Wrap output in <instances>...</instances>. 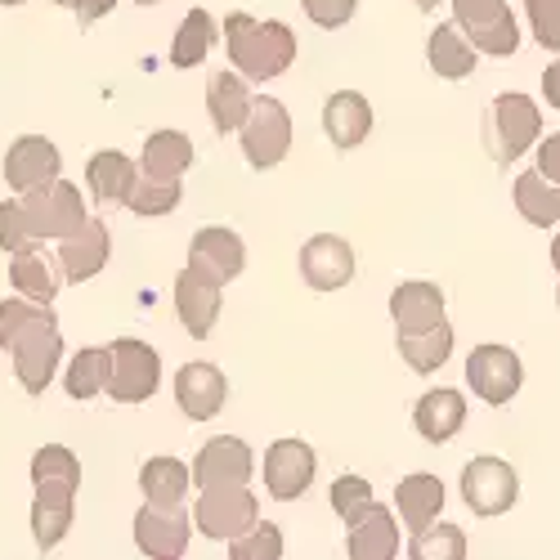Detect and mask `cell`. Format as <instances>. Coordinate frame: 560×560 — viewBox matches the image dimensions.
Returning a JSON list of instances; mask_svg holds the SVG:
<instances>
[{
	"mask_svg": "<svg viewBox=\"0 0 560 560\" xmlns=\"http://www.w3.org/2000/svg\"><path fill=\"white\" fill-rule=\"evenodd\" d=\"M32 538L40 551H55L72 529V502L81 489V462L63 444H45L32 457Z\"/></svg>",
	"mask_w": 560,
	"mask_h": 560,
	"instance_id": "obj_1",
	"label": "cell"
},
{
	"mask_svg": "<svg viewBox=\"0 0 560 560\" xmlns=\"http://www.w3.org/2000/svg\"><path fill=\"white\" fill-rule=\"evenodd\" d=\"M224 50L229 63L247 81H273L296 63V32L278 19H256V14H224Z\"/></svg>",
	"mask_w": 560,
	"mask_h": 560,
	"instance_id": "obj_2",
	"label": "cell"
},
{
	"mask_svg": "<svg viewBox=\"0 0 560 560\" xmlns=\"http://www.w3.org/2000/svg\"><path fill=\"white\" fill-rule=\"evenodd\" d=\"M538 135H542V113L529 95H498L485 113V144L493 153L498 166H511L516 158H525L534 144H538Z\"/></svg>",
	"mask_w": 560,
	"mask_h": 560,
	"instance_id": "obj_3",
	"label": "cell"
},
{
	"mask_svg": "<svg viewBox=\"0 0 560 560\" xmlns=\"http://www.w3.org/2000/svg\"><path fill=\"white\" fill-rule=\"evenodd\" d=\"M108 354H113V372H108L104 395L113 404H149L162 382V354L139 337H117Z\"/></svg>",
	"mask_w": 560,
	"mask_h": 560,
	"instance_id": "obj_4",
	"label": "cell"
},
{
	"mask_svg": "<svg viewBox=\"0 0 560 560\" xmlns=\"http://www.w3.org/2000/svg\"><path fill=\"white\" fill-rule=\"evenodd\" d=\"M256 521H260V502L247 485H211V489H202V498L194 506L198 534H207L215 542L243 538Z\"/></svg>",
	"mask_w": 560,
	"mask_h": 560,
	"instance_id": "obj_5",
	"label": "cell"
},
{
	"mask_svg": "<svg viewBox=\"0 0 560 560\" xmlns=\"http://www.w3.org/2000/svg\"><path fill=\"white\" fill-rule=\"evenodd\" d=\"M453 23L466 32V40L480 55L511 59L521 50V27H516V14L506 10V0H453Z\"/></svg>",
	"mask_w": 560,
	"mask_h": 560,
	"instance_id": "obj_6",
	"label": "cell"
},
{
	"mask_svg": "<svg viewBox=\"0 0 560 560\" xmlns=\"http://www.w3.org/2000/svg\"><path fill=\"white\" fill-rule=\"evenodd\" d=\"M23 198V211H27V229L32 238H68V233H77L90 215H85V202H81V189L68 179H50L40 184V189L32 194H19Z\"/></svg>",
	"mask_w": 560,
	"mask_h": 560,
	"instance_id": "obj_7",
	"label": "cell"
},
{
	"mask_svg": "<svg viewBox=\"0 0 560 560\" xmlns=\"http://www.w3.org/2000/svg\"><path fill=\"white\" fill-rule=\"evenodd\" d=\"M238 135H243L247 162L256 171H269V166H278L292 153V113L273 95H260V100H252V113H247Z\"/></svg>",
	"mask_w": 560,
	"mask_h": 560,
	"instance_id": "obj_8",
	"label": "cell"
},
{
	"mask_svg": "<svg viewBox=\"0 0 560 560\" xmlns=\"http://www.w3.org/2000/svg\"><path fill=\"white\" fill-rule=\"evenodd\" d=\"M521 498V476L516 466L502 457H476L462 466V502L476 516H506Z\"/></svg>",
	"mask_w": 560,
	"mask_h": 560,
	"instance_id": "obj_9",
	"label": "cell"
},
{
	"mask_svg": "<svg viewBox=\"0 0 560 560\" xmlns=\"http://www.w3.org/2000/svg\"><path fill=\"white\" fill-rule=\"evenodd\" d=\"M14 359V372L27 395H45V386L55 382L59 372V359H63V337H59V318L45 314L40 323H32V328L5 350Z\"/></svg>",
	"mask_w": 560,
	"mask_h": 560,
	"instance_id": "obj_10",
	"label": "cell"
},
{
	"mask_svg": "<svg viewBox=\"0 0 560 560\" xmlns=\"http://www.w3.org/2000/svg\"><path fill=\"white\" fill-rule=\"evenodd\" d=\"M525 382V363L516 350H506V346H476L471 354H466V386L476 390V399L502 408L516 399Z\"/></svg>",
	"mask_w": 560,
	"mask_h": 560,
	"instance_id": "obj_11",
	"label": "cell"
},
{
	"mask_svg": "<svg viewBox=\"0 0 560 560\" xmlns=\"http://www.w3.org/2000/svg\"><path fill=\"white\" fill-rule=\"evenodd\" d=\"M198 525L189 521V511H184V502L166 506V502H144L135 516V547L144 551L149 560H175L184 556V547H189V534Z\"/></svg>",
	"mask_w": 560,
	"mask_h": 560,
	"instance_id": "obj_12",
	"label": "cell"
},
{
	"mask_svg": "<svg viewBox=\"0 0 560 560\" xmlns=\"http://www.w3.org/2000/svg\"><path fill=\"white\" fill-rule=\"evenodd\" d=\"M265 489H269V498H278V502H296L305 489H310V480H314V466H318V457H314V448L305 444V440H273L269 448H265Z\"/></svg>",
	"mask_w": 560,
	"mask_h": 560,
	"instance_id": "obj_13",
	"label": "cell"
},
{
	"mask_svg": "<svg viewBox=\"0 0 560 560\" xmlns=\"http://www.w3.org/2000/svg\"><path fill=\"white\" fill-rule=\"evenodd\" d=\"M220 278H211L207 269L198 265H184L179 278H175V314L184 323V332L189 337H211L215 318H220Z\"/></svg>",
	"mask_w": 560,
	"mask_h": 560,
	"instance_id": "obj_14",
	"label": "cell"
},
{
	"mask_svg": "<svg viewBox=\"0 0 560 560\" xmlns=\"http://www.w3.org/2000/svg\"><path fill=\"white\" fill-rule=\"evenodd\" d=\"M252 471H256V453L238 435H215L194 457V485L198 489H211V485H247Z\"/></svg>",
	"mask_w": 560,
	"mask_h": 560,
	"instance_id": "obj_15",
	"label": "cell"
},
{
	"mask_svg": "<svg viewBox=\"0 0 560 560\" xmlns=\"http://www.w3.org/2000/svg\"><path fill=\"white\" fill-rule=\"evenodd\" d=\"M301 278L314 292H341L354 278V252L337 233H318L301 247Z\"/></svg>",
	"mask_w": 560,
	"mask_h": 560,
	"instance_id": "obj_16",
	"label": "cell"
},
{
	"mask_svg": "<svg viewBox=\"0 0 560 560\" xmlns=\"http://www.w3.org/2000/svg\"><path fill=\"white\" fill-rule=\"evenodd\" d=\"M59 171H63V158H59V149L45 135H23V139H14L10 153H5V179H10L14 194L40 189V184L59 179Z\"/></svg>",
	"mask_w": 560,
	"mask_h": 560,
	"instance_id": "obj_17",
	"label": "cell"
},
{
	"mask_svg": "<svg viewBox=\"0 0 560 560\" xmlns=\"http://www.w3.org/2000/svg\"><path fill=\"white\" fill-rule=\"evenodd\" d=\"M229 399V382L215 363H184L175 372V404L189 422H211Z\"/></svg>",
	"mask_w": 560,
	"mask_h": 560,
	"instance_id": "obj_18",
	"label": "cell"
},
{
	"mask_svg": "<svg viewBox=\"0 0 560 560\" xmlns=\"http://www.w3.org/2000/svg\"><path fill=\"white\" fill-rule=\"evenodd\" d=\"M113 256V233L104 220H85L77 233L59 238V269L68 283H90Z\"/></svg>",
	"mask_w": 560,
	"mask_h": 560,
	"instance_id": "obj_19",
	"label": "cell"
},
{
	"mask_svg": "<svg viewBox=\"0 0 560 560\" xmlns=\"http://www.w3.org/2000/svg\"><path fill=\"white\" fill-rule=\"evenodd\" d=\"M189 265L207 269L211 278H220V283H233V278L243 273V265H247V247H243V238L233 229L207 224V229L194 233V243H189Z\"/></svg>",
	"mask_w": 560,
	"mask_h": 560,
	"instance_id": "obj_20",
	"label": "cell"
},
{
	"mask_svg": "<svg viewBox=\"0 0 560 560\" xmlns=\"http://www.w3.org/2000/svg\"><path fill=\"white\" fill-rule=\"evenodd\" d=\"M412 427H417V435H422L427 444H448L466 427V399H462V390H448V386L427 390L422 399H417V408H412Z\"/></svg>",
	"mask_w": 560,
	"mask_h": 560,
	"instance_id": "obj_21",
	"label": "cell"
},
{
	"mask_svg": "<svg viewBox=\"0 0 560 560\" xmlns=\"http://www.w3.org/2000/svg\"><path fill=\"white\" fill-rule=\"evenodd\" d=\"M323 130H328L332 149H359L372 135V104L359 95V90H337V95L323 104Z\"/></svg>",
	"mask_w": 560,
	"mask_h": 560,
	"instance_id": "obj_22",
	"label": "cell"
},
{
	"mask_svg": "<svg viewBox=\"0 0 560 560\" xmlns=\"http://www.w3.org/2000/svg\"><path fill=\"white\" fill-rule=\"evenodd\" d=\"M346 547H350L354 560H395L399 556V521L382 502H372L363 516L350 525Z\"/></svg>",
	"mask_w": 560,
	"mask_h": 560,
	"instance_id": "obj_23",
	"label": "cell"
},
{
	"mask_svg": "<svg viewBox=\"0 0 560 560\" xmlns=\"http://www.w3.org/2000/svg\"><path fill=\"white\" fill-rule=\"evenodd\" d=\"M135 179H139V171L121 149H100L85 162V184H90V194H95V202H104V207H113V202L126 207L135 194Z\"/></svg>",
	"mask_w": 560,
	"mask_h": 560,
	"instance_id": "obj_24",
	"label": "cell"
},
{
	"mask_svg": "<svg viewBox=\"0 0 560 560\" xmlns=\"http://www.w3.org/2000/svg\"><path fill=\"white\" fill-rule=\"evenodd\" d=\"M207 113H211V126H215L220 135L243 130V121H247V113H252L247 77H243V72H211V77H207Z\"/></svg>",
	"mask_w": 560,
	"mask_h": 560,
	"instance_id": "obj_25",
	"label": "cell"
},
{
	"mask_svg": "<svg viewBox=\"0 0 560 560\" xmlns=\"http://www.w3.org/2000/svg\"><path fill=\"white\" fill-rule=\"evenodd\" d=\"M390 318L399 332H422L444 318V292L435 283H399L390 292Z\"/></svg>",
	"mask_w": 560,
	"mask_h": 560,
	"instance_id": "obj_26",
	"label": "cell"
},
{
	"mask_svg": "<svg viewBox=\"0 0 560 560\" xmlns=\"http://www.w3.org/2000/svg\"><path fill=\"white\" fill-rule=\"evenodd\" d=\"M476 59H480V50H476L471 40H466V32H462L457 23H440V27L431 32V40H427V63H431V72L444 77V81L471 77V72H476Z\"/></svg>",
	"mask_w": 560,
	"mask_h": 560,
	"instance_id": "obj_27",
	"label": "cell"
},
{
	"mask_svg": "<svg viewBox=\"0 0 560 560\" xmlns=\"http://www.w3.org/2000/svg\"><path fill=\"white\" fill-rule=\"evenodd\" d=\"M395 506H399L404 525L417 534V529H427L431 521H440V511H444V485H440L431 471H417V476L399 480Z\"/></svg>",
	"mask_w": 560,
	"mask_h": 560,
	"instance_id": "obj_28",
	"label": "cell"
},
{
	"mask_svg": "<svg viewBox=\"0 0 560 560\" xmlns=\"http://www.w3.org/2000/svg\"><path fill=\"white\" fill-rule=\"evenodd\" d=\"M139 166H144V175H153V179H179L184 171L194 166L189 135H179V130H153L144 139V158H139Z\"/></svg>",
	"mask_w": 560,
	"mask_h": 560,
	"instance_id": "obj_29",
	"label": "cell"
},
{
	"mask_svg": "<svg viewBox=\"0 0 560 560\" xmlns=\"http://www.w3.org/2000/svg\"><path fill=\"white\" fill-rule=\"evenodd\" d=\"M59 260H50V256H40V252H14V265H10V283H14V292L19 296H27V301H40V305H50L55 296H59V269H55Z\"/></svg>",
	"mask_w": 560,
	"mask_h": 560,
	"instance_id": "obj_30",
	"label": "cell"
},
{
	"mask_svg": "<svg viewBox=\"0 0 560 560\" xmlns=\"http://www.w3.org/2000/svg\"><path fill=\"white\" fill-rule=\"evenodd\" d=\"M516 211L534 224V229H551L560 224V184L547 179L538 166L516 175Z\"/></svg>",
	"mask_w": 560,
	"mask_h": 560,
	"instance_id": "obj_31",
	"label": "cell"
},
{
	"mask_svg": "<svg viewBox=\"0 0 560 560\" xmlns=\"http://www.w3.org/2000/svg\"><path fill=\"white\" fill-rule=\"evenodd\" d=\"M189 485H194V466H184L179 457H149L139 466V489H144L149 502H184L189 498Z\"/></svg>",
	"mask_w": 560,
	"mask_h": 560,
	"instance_id": "obj_32",
	"label": "cell"
},
{
	"mask_svg": "<svg viewBox=\"0 0 560 560\" xmlns=\"http://www.w3.org/2000/svg\"><path fill=\"white\" fill-rule=\"evenodd\" d=\"M399 354L412 372H440L453 354V328L448 318H440L435 328H422V332H399Z\"/></svg>",
	"mask_w": 560,
	"mask_h": 560,
	"instance_id": "obj_33",
	"label": "cell"
},
{
	"mask_svg": "<svg viewBox=\"0 0 560 560\" xmlns=\"http://www.w3.org/2000/svg\"><path fill=\"white\" fill-rule=\"evenodd\" d=\"M108 372H113V354L108 350H77L68 372H63V390L68 399L85 404V399H95L108 390Z\"/></svg>",
	"mask_w": 560,
	"mask_h": 560,
	"instance_id": "obj_34",
	"label": "cell"
},
{
	"mask_svg": "<svg viewBox=\"0 0 560 560\" xmlns=\"http://www.w3.org/2000/svg\"><path fill=\"white\" fill-rule=\"evenodd\" d=\"M215 19L207 10H189V19L179 23L175 32V45H171V63L175 68H198L207 55H211V45H215Z\"/></svg>",
	"mask_w": 560,
	"mask_h": 560,
	"instance_id": "obj_35",
	"label": "cell"
},
{
	"mask_svg": "<svg viewBox=\"0 0 560 560\" xmlns=\"http://www.w3.org/2000/svg\"><path fill=\"white\" fill-rule=\"evenodd\" d=\"M408 556H412V560H466V534H462L457 525L431 521L427 529L412 534Z\"/></svg>",
	"mask_w": 560,
	"mask_h": 560,
	"instance_id": "obj_36",
	"label": "cell"
},
{
	"mask_svg": "<svg viewBox=\"0 0 560 560\" xmlns=\"http://www.w3.org/2000/svg\"><path fill=\"white\" fill-rule=\"evenodd\" d=\"M184 189H179V179H153V175H139L135 179V194H130V211L135 215H144V220H158V215H171L179 207Z\"/></svg>",
	"mask_w": 560,
	"mask_h": 560,
	"instance_id": "obj_37",
	"label": "cell"
},
{
	"mask_svg": "<svg viewBox=\"0 0 560 560\" xmlns=\"http://www.w3.org/2000/svg\"><path fill=\"white\" fill-rule=\"evenodd\" d=\"M283 556V534L269 521H256L243 538L229 542V560H278Z\"/></svg>",
	"mask_w": 560,
	"mask_h": 560,
	"instance_id": "obj_38",
	"label": "cell"
},
{
	"mask_svg": "<svg viewBox=\"0 0 560 560\" xmlns=\"http://www.w3.org/2000/svg\"><path fill=\"white\" fill-rule=\"evenodd\" d=\"M45 314H55L50 305H40V301H27V296H19V301H0V350H10L32 323H40Z\"/></svg>",
	"mask_w": 560,
	"mask_h": 560,
	"instance_id": "obj_39",
	"label": "cell"
},
{
	"mask_svg": "<svg viewBox=\"0 0 560 560\" xmlns=\"http://www.w3.org/2000/svg\"><path fill=\"white\" fill-rule=\"evenodd\" d=\"M368 506H372V485H368L363 476H341V480H332V511H337L346 525H354Z\"/></svg>",
	"mask_w": 560,
	"mask_h": 560,
	"instance_id": "obj_40",
	"label": "cell"
},
{
	"mask_svg": "<svg viewBox=\"0 0 560 560\" xmlns=\"http://www.w3.org/2000/svg\"><path fill=\"white\" fill-rule=\"evenodd\" d=\"M36 238H32V229H27V211H23V198H10V202H0V252H27Z\"/></svg>",
	"mask_w": 560,
	"mask_h": 560,
	"instance_id": "obj_41",
	"label": "cell"
},
{
	"mask_svg": "<svg viewBox=\"0 0 560 560\" xmlns=\"http://www.w3.org/2000/svg\"><path fill=\"white\" fill-rule=\"evenodd\" d=\"M525 14L542 50H560V0H525Z\"/></svg>",
	"mask_w": 560,
	"mask_h": 560,
	"instance_id": "obj_42",
	"label": "cell"
},
{
	"mask_svg": "<svg viewBox=\"0 0 560 560\" xmlns=\"http://www.w3.org/2000/svg\"><path fill=\"white\" fill-rule=\"evenodd\" d=\"M301 10L310 14V23H318V27H346L350 19H354V10H359V0H301Z\"/></svg>",
	"mask_w": 560,
	"mask_h": 560,
	"instance_id": "obj_43",
	"label": "cell"
},
{
	"mask_svg": "<svg viewBox=\"0 0 560 560\" xmlns=\"http://www.w3.org/2000/svg\"><path fill=\"white\" fill-rule=\"evenodd\" d=\"M534 162H538V171H542L547 179H556V184H560V135H547V139H542Z\"/></svg>",
	"mask_w": 560,
	"mask_h": 560,
	"instance_id": "obj_44",
	"label": "cell"
},
{
	"mask_svg": "<svg viewBox=\"0 0 560 560\" xmlns=\"http://www.w3.org/2000/svg\"><path fill=\"white\" fill-rule=\"evenodd\" d=\"M117 10V0H72V14H77V23L81 27H90V23H100L104 14H113Z\"/></svg>",
	"mask_w": 560,
	"mask_h": 560,
	"instance_id": "obj_45",
	"label": "cell"
},
{
	"mask_svg": "<svg viewBox=\"0 0 560 560\" xmlns=\"http://www.w3.org/2000/svg\"><path fill=\"white\" fill-rule=\"evenodd\" d=\"M542 95H547V104L560 113V55L547 63V72H542Z\"/></svg>",
	"mask_w": 560,
	"mask_h": 560,
	"instance_id": "obj_46",
	"label": "cell"
},
{
	"mask_svg": "<svg viewBox=\"0 0 560 560\" xmlns=\"http://www.w3.org/2000/svg\"><path fill=\"white\" fill-rule=\"evenodd\" d=\"M551 265L560 269V233H556V238H551Z\"/></svg>",
	"mask_w": 560,
	"mask_h": 560,
	"instance_id": "obj_47",
	"label": "cell"
},
{
	"mask_svg": "<svg viewBox=\"0 0 560 560\" xmlns=\"http://www.w3.org/2000/svg\"><path fill=\"white\" fill-rule=\"evenodd\" d=\"M412 5H417V10H427V14H431V10H440V0H412Z\"/></svg>",
	"mask_w": 560,
	"mask_h": 560,
	"instance_id": "obj_48",
	"label": "cell"
},
{
	"mask_svg": "<svg viewBox=\"0 0 560 560\" xmlns=\"http://www.w3.org/2000/svg\"><path fill=\"white\" fill-rule=\"evenodd\" d=\"M135 5H144V10H149V5H162V0H135Z\"/></svg>",
	"mask_w": 560,
	"mask_h": 560,
	"instance_id": "obj_49",
	"label": "cell"
},
{
	"mask_svg": "<svg viewBox=\"0 0 560 560\" xmlns=\"http://www.w3.org/2000/svg\"><path fill=\"white\" fill-rule=\"evenodd\" d=\"M0 5H5V10H10V5H23V0H0Z\"/></svg>",
	"mask_w": 560,
	"mask_h": 560,
	"instance_id": "obj_50",
	"label": "cell"
},
{
	"mask_svg": "<svg viewBox=\"0 0 560 560\" xmlns=\"http://www.w3.org/2000/svg\"><path fill=\"white\" fill-rule=\"evenodd\" d=\"M55 5H72V0H55Z\"/></svg>",
	"mask_w": 560,
	"mask_h": 560,
	"instance_id": "obj_51",
	"label": "cell"
},
{
	"mask_svg": "<svg viewBox=\"0 0 560 560\" xmlns=\"http://www.w3.org/2000/svg\"><path fill=\"white\" fill-rule=\"evenodd\" d=\"M556 301H560V288H556Z\"/></svg>",
	"mask_w": 560,
	"mask_h": 560,
	"instance_id": "obj_52",
	"label": "cell"
}]
</instances>
